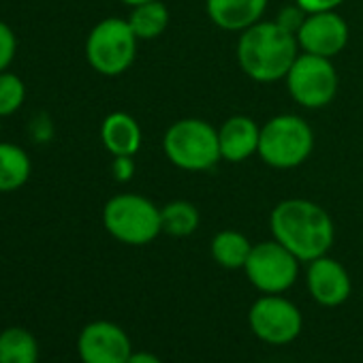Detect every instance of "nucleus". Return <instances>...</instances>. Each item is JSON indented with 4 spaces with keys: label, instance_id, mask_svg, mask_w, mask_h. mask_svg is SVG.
Listing matches in <instances>:
<instances>
[{
    "label": "nucleus",
    "instance_id": "6",
    "mask_svg": "<svg viewBox=\"0 0 363 363\" xmlns=\"http://www.w3.org/2000/svg\"><path fill=\"white\" fill-rule=\"evenodd\" d=\"M137 43L139 39L135 37L128 20L105 18L86 39V60L99 75L118 77L133 67Z\"/></svg>",
    "mask_w": 363,
    "mask_h": 363
},
{
    "label": "nucleus",
    "instance_id": "4",
    "mask_svg": "<svg viewBox=\"0 0 363 363\" xmlns=\"http://www.w3.org/2000/svg\"><path fill=\"white\" fill-rule=\"evenodd\" d=\"M105 231L126 246H147L160 233V208L147 197L135 193H120L103 208Z\"/></svg>",
    "mask_w": 363,
    "mask_h": 363
},
{
    "label": "nucleus",
    "instance_id": "20",
    "mask_svg": "<svg viewBox=\"0 0 363 363\" xmlns=\"http://www.w3.org/2000/svg\"><path fill=\"white\" fill-rule=\"evenodd\" d=\"M201 216L199 210L191 201H171L160 208V225L162 233L171 238H189L199 229Z\"/></svg>",
    "mask_w": 363,
    "mask_h": 363
},
{
    "label": "nucleus",
    "instance_id": "10",
    "mask_svg": "<svg viewBox=\"0 0 363 363\" xmlns=\"http://www.w3.org/2000/svg\"><path fill=\"white\" fill-rule=\"evenodd\" d=\"M82 363H126L133 354L128 333L111 320L88 323L77 337Z\"/></svg>",
    "mask_w": 363,
    "mask_h": 363
},
{
    "label": "nucleus",
    "instance_id": "18",
    "mask_svg": "<svg viewBox=\"0 0 363 363\" xmlns=\"http://www.w3.org/2000/svg\"><path fill=\"white\" fill-rule=\"evenodd\" d=\"M128 24H130V28L139 41L158 39L169 26V9L160 3V0L137 5L130 9Z\"/></svg>",
    "mask_w": 363,
    "mask_h": 363
},
{
    "label": "nucleus",
    "instance_id": "16",
    "mask_svg": "<svg viewBox=\"0 0 363 363\" xmlns=\"http://www.w3.org/2000/svg\"><path fill=\"white\" fill-rule=\"evenodd\" d=\"M33 173L28 152L11 141H0V195L20 191Z\"/></svg>",
    "mask_w": 363,
    "mask_h": 363
},
{
    "label": "nucleus",
    "instance_id": "27",
    "mask_svg": "<svg viewBox=\"0 0 363 363\" xmlns=\"http://www.w3.org/2000/svg\"><path fill=\"white\" fill-rule=\"evenodd\" d=\"M126 363H164V361L150 350H133Z\"/></svg>",
    "mask_w": 363,
    "mask_h": 363
},
{
    "label": "nucleus",
    "instance_id": "17",
    "mask_svg": "<svg viewBox=\"0 0 363 363\" xmlns=\"http://www.w3.org/2000/svg\"><path fill=\"white\" fill-rule=\"evenodd\" d=\"M250 250H252L250 240L244 233L233 231V229L218 231L210 244L212 259L225 269H244L250 257Z\"/></svg>",
    "mask_w": 363,
    "mask_h": 363
},
{
    "label": "nucleus",
    "instance_id": "15",
    "mask_svg": "<svg viewBox=\"0 0 363 363\" xmlns=\"http://www.w3.org/2000/svg\"><path fill=\"white\" fill-rule=\"evenodd\" d=\"M141 139V126L130 113L113 111L101 124V141L111 156H135Z\"/></svg>",
    "mask_w": 363,
    "mask_h": 363
},
{
    "label": "nucleus",
    "instance_id": "13",
    "mask_svg": "<svg viewBox=\"0 0 363 363\" xmlns=\"http://www.w3.org/2000/svg\"><path fill=\"white\" fill-rule=\"evenodd\" d=\"M259 124L248 116H231L218 128L220 156L227 162H244L259 152Z\"/></svg>",
    "mask_w": 363,
    "mask_h": 363
},
{
    "label": "nucleus",
    "instance_id": "11",
    "mask_svg": "<svg viewBox=\"0 0 363 363\" xmlns=\"http://www.w3.org/2000/svg\"><path fill=\"white\" fill-rule=\"evenodd\" d=\"M297 43L306 54L333 58L348 43V24L335 11L310 13L297 33Z\"/></svg>",
    "mask_w": 363,
    "mask_h": 363
},
{
    "label": "nucleus",
    "instance_id": "29",
    "mask_svg": "<svg viewBox=\"0 0 363 363\" xmlns=\"http://www.w3.org/2000/svg\"><path fill=\"white\" fill-rule=\"evenodd\" d=\"M0 120H3V118H0ZM0 130H3V122H0Z\"/></svg>",
    "mask_w": 363,
    "mask_h": 363
},
{
    "label": "nucleus",
    "instance_id": "19",
    "mask_svg": "<svg viewBox=\"0 0 363 363\" xmlns=\"http://www.w3.org/2000/svg\"><path fill=\"white\" fill-rule=\"evenodd\" d=\"M39 344L28 329L9 327L0 333V363H37Z\"/></svg>",
    "mask_w": 363,
    "mask_h": 363
},
{
    "label": "nucleus",
    "instance_id": "7",
    "mask_svg": "<svg viewBox=\"0 0 363 363\" xmlns=\"http://www.w3.org/2000/svg\"><path fill=\"white\" fill-rule=\"evenodd\" d=\"M299 259L280 242H259L252 246L244 265L248 282L261 295H284L299 276Z\"/></svg>",
    "mask_w": 363,
    "mask_h": 363
},
{
    "label": "nucleus",
    "instance_id": "12",
    "mask_svg": "<svg viewBox=\"0 0 363 363\" xmlns=\"http://www.w3.org/2000/svg\"><path fill=\"white\" fill-rule=\"evenodd\" d=\"M306 286L310 297L323 308H340L352 293V282L346 267L329 255L308 263Z\"/></svg>",
    "mask_w": 363,
    "mask_h": 363
},
{
    "label": "nucleus",
    "instance_id": "1",
    "mask_svg": "<svg viewBox=\"0 0 363 363\" xmlns=\"http://www.w3.org/2000/svg\"><path fill=\"white\" fill-rule=\"evenodd\" d=\"M276 242L291 250L301 263L325 257L335 240V227L325 208L308 199H284L269 214Z\"/></svg>",
    "mask_w": 363,
    "mask_h": 363
},
{
    "label": "nucleus",
    "instance_id": "28",
    "mask_svg": "<svg viewBox=\"0 0 363 363\" xmlns=\"http://www.w3.org/2000/svg\"><path fill=\"white\" fill-rule=\"evenodd\" d=\"M120 3H124L126 7H137V5H143V3H152V0H120Z\"/></svg>",
    "mask_w": 363,
    "mask_h": 363
},
{
    "label": "nucleus",
    "instance_id": "25",
    "mask_svg": "<svg viewBox=\"0 0 363 363\" xmlns=\"http://www.w3.org/2000/svg\"><path fill=\"white\" fill-rule=\"evenodd\" d=\"M295 3L310 16V13H325V11H335L346 0H295Z\"/></svg>",
    "mask_w": 363,
    "mask_h": 363
},
{
    "label": "nucleus",
    "instance_id": "14",
    "mask_svg": "<svg viewBox=\"0 0 363 363\" xmlns=\"http://www.w3.org/2000/svg\"><path fill=\"white\" fill-rule=\"evenodd\" d=\"M269 0H206L210 20L227 33H244L261 22Z\"/></svg>",
    "mask_w": 363,
    "mask_h": 363
},
{
    "label": "nucleus",
    "instance_id": "24",
    "mask_svg": "<svg viewBox=\"0 0 363 363\" xmlns=\"http://www.w3.org/2000/svg\"><path fill=\"white\" fill-rule=\"evenodd\" d=\"M111 173H113L116 182L126 184V182H130L133 175H135V158L133 156H113Z\"/></svg>",
    "mask_w": 363,
    "mask_h": 363
},
{
    "label": "nucleus",
    "instance_id": "8",
    "mask_svg": "<svg viewBox=\"0 0 363 363\" xmlns=\"http://www.w3.org/2000/svg\"><path fill=\"white\" fill-rule=\"evenodd\" d=\"M293 101L306 109L327 107L337 92V73L331 58L299 54L284 77Z\"/></svg>",
    "mask_w": 363,
    "mask_h": 363
},
{
    "label": "nucleus",
    "instance_id": "26",
    "mask_svg": "<svg viewBox=\"0 0 363 363\" xmlns=\"http://www.w3.org/2000/svg\"><path fill=\"white\" fill-rule=\"evenodd\" d=\"M30 135H33V139L35 141H39V143H43V141H50L52 137H54V124H52V120L48 118V116H37L35 120H33V124H30Z\"/></svg>",
    "mask_w": 363,
    "mask_h": 363
},
{
    "label": "nucleus",
    "instance_id": "9",
    "mask_svg": "<svg viewBox=\"0 0 363 363\" xmlns=\"http://www.w3.org/2000/svg\"><path fill=\"white\" fill-rule=\"evenodd\" d=\"M248 327L269 346H286L301 335L303 314L284 295H261L248 310Z\"/></svg>",
    "mask_w": 363,
    "mask_h": 363
},
{
    "label": "nucleus",
    "instance_id": "22",
    "mask_svg": "<svg viewBox=\"0 0 363 363\" xmlns=\"http://www.w3.org/2000/svg\"><path fill=\"white\" fill-rule=\"evenodd\" d=\"M18 54V37L13 28L0 20V73L9 71Z\"/></svg>",
    "mask_w": 363,
    "mask_h": 363
},
{
    "label": "nucleus",
    "instance_id": "2",
    "mask_svg": "<svg viewBox=\"0 0 363 363\" xmlns=\"http://www.w3.org/2000/svg\"><path fill=\"white\" fill-rule=\"evenodd\" d=\"M297 56V37L284 30L276 20H261L255 26L240 33L238 62L242 71L259 84H274L284 79Z\"/></svg>",
    "mask_w": 363,
    "mask_h": 363
},
{
    "label": "nucleus",
    "instance_id": "3",
    "mask_svg": "<svg viewBox=\"0 0 363 363\" xmlns=\"http://www.w3.org/2000/svg\"><path fill=\"white\" fill-rule=\"evenodd\" d=\"M167 160L182 171H210L223 160L218 128L201 118H182L173 122L162 137Z\"/></svg>",
    "mask_w": 363,
    "mask_h": 363
},
{
    "label": "nucleus",
    "instance_id": "23",
    "mask_svg": "<svg viewBox=\"0 0 363 363\" xmlns=\"http://www.w3.org/2000/svg\"><path fill=\"white\" fill-rule=\"evenodd\" d=\"M306 18H308V13H306V11L295 3V5L284 7V9L278 13L276 22H278L284 30H289V33H293V35L297 37L299 28H301V26H303V22H306Z\"/></svg>",
    "mask_w": 363,
    "mask_h": 363
},
{
    "label": "nucleus",
    "instance_id": "21",
    "mask_svg": "<svg viewBox=\"0 0 363 363\" xmlns=\"http://www.w3.org/2000/svg\"><path fill=\"white\" fill-rule=\"evenodd\" d=\"M26 84L20 75L11 71L0 73V118H9L18 113L26 103Z\"/></svg>",
    "mask_w": 363,
    "mask_h": 363
},
{
    "label": "nucleus",
    "instance_id": "5",
    "mask_svg": "<svg viewBox=\"0 0 363 363\" xmlns=\"http://www.w3.org/2000/svg\"><path fill=\"white\" fill-rule=\"evenodd\" d=\"M314 150L310 124L295 113H280L261 126L259 156L274 169H295L303 164Z\"/></svg>",
    "mask_w": 363,
    "mask_h": 363
}]
</instances>
